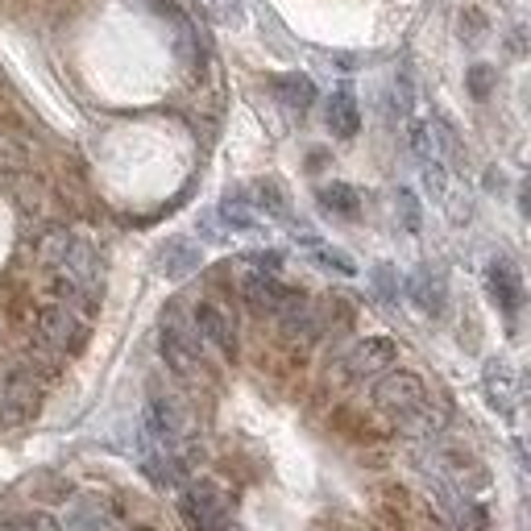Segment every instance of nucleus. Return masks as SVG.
<instances>
[{
	"mask_svg": "<svg viewBox=\"0 0 531 531\" xmlns=\"http://www.w3.org/2000/svg\"><path fill=\"white\" fill-rule=\"evenodd\" d=\"M204 254H200V245L187 241V237H175V241H166L158 254H154V270L162 278H171V283H183V278H191L195 270H200Z\"/></svg>",
	"mask_w": 531,
	"mask_h": 531,
	"instance_id": "obj_9",
	"label": "nucleus"
},
{
	"mask_svg": "<svg viewBox=\"0 0 531 531\" xmlns=\"http://www.w3.org/2000/svg\"><path fill=\"white\" fill-rule=\"evenodd\" d=\"M312 258H316L324 270H337V274H357L353 258H349V254H341V249H316Z\"/></svg>",
	"mask_w": 531,
	"mask_h": 531,
	"instance_id": "obj_23",
	"label": "nucleus"
},
{
	"mask_svg": "<svg viewBox=\"0 0 531 531\" xmlns=\"http://www.w3.org/2000/svg\"><path fill=\"white\" fill-rule=\"evenodd\" d=\"M249 262H254L262 274H274V270H278V262H283V258H278L274 249H270V254H249Z\"/></svg>",
	"mask_w": 531,
	"mask_h": 531,
	"instance_id": "obj_27",
	"label": "nucleus"
},
{
	"mask_svg": "<svg viewBox=\"0 0 531 531\" xmlns=\"http://www.w3.org/2000/svg\"><path fill=\"white\" fill-rule=\"evenodd\" d=\"M424 183H428L432 195H444V191H449V179H444V162H440V158L424 162Z\"/></svg>",
	"mask_w": 531,
	"mask_h": 531,
	"instance_id": "obj_25",
	"label": "nucleus"
},
{
	"mask_svg": "<svg viewBox=\"0 0 531 531\" xmlns=\"http://www.w3.org/2000/svg\"><path fill=\"white\" fill-rule=\"evenodd\" d=\"M241 299L254 307L258 316H278V312H283V307L295 299V291H287L274 274H262V270H258V274H249L245 283H241Z\"/></svg>",
	"mask_w": 531,
	"mask_h": 531,
	"instance_id": "obj_6",
	"label": "nucleus"
},
{
	"mask_svg": "<svg viewBox=\"0 0 531 531\" xmlns=\"http://www.w3.org/2000/svg\"><path fill=\"white\" fill-rule=\"evenodd\" d=\"M407 295L419 312L428 316H440L444 312V278L432 270V266H419L411 278H407Z\"/></svg>",
	"mask_w": 531,
	"mask_h": 531,
	"instance_id": "obj_13",
	"label": "nucleus"
},
{
	"mask_svg": "<svg viewBox=\"0 0 531 531\" xmlns=\"http://www.w3.org/2000/svg\"><path fill=\"white\" fill-rule=\"evenodd\" d=\"M208 9H212V21L216 25H241L245 21L241 0H208Z\"/></svg>",
	"mask_w": 531,
	"mask_h": 531,
	"instance_id": "obj_22",
	"label": "nucleus"
},
{
	"mask_svg": "<svg viewBox=\"0 0 531 531\" xmlns=\"http://www.w3.org/2000/svg\"><path fill=\"white\" fill-rule=\"evenodd\" d=\"M482 386H486V399L494 411L511 415L515 411V370L507 366V361H486V374H482Z\"/></svg>",
	"mask_w": 531,
	"mask_h": 531,
	"instance_id": "obj_14",
	"label": "nucleus"
},
{
	"mask_svg": "<svg viewBox=\"0 0 531 531\" xmlns=\"http://www.w3.org/2000/svg\"><path fill=\"white\" fill-rule=\"evenodd\" d=\"M270 92L278 96V104L291 108V113H299V117L316 104V83L307 79V75H299V71H283V75H274V79H270Z\"/></svg>",
	"mask_w": 531,
	"mask_h": 531,
	"instance_id": "obj_12",
	"label": "nucleus"
},
{
	"mask_svg": "<svg viewBox=\"0 0 531 531\" xmlns=\"http://www.w3.org/2000/svg\"><path fill=\"white\" fill-rule=\"evenodd\" d=\"M374 287H378V295H382L386 303H395V299H399V274H395V266H390V262H378V266H374Z\"/></svg>",
	"mask_w": 531,
	"mask_h": 531,
	"instance_id": "obj_21",
	"label": "nucleus"
},
{
	"mask_svg": "<svg viewBox=\"0 0 531 531\" xmlns=\"http://www.w3.org/2000/svg\"><path fill=\"white\" fill-rule=\"evenodd\" d=\"M220 220H225L233 233H258L262 229L258 208L249 200H241V195H225V200H220Z\"/></svg>",
	"mask_w": 531,
	"mask_h": 531,
	"instance_id": "obj_17",
	"label": "nucleus"
},
{
	"mask_svg": "<svg viewBox=\"0 0 531 531\" xmlns=\"http://www.w3.org/2000/svg\"><path fill=\"white\" fill-rule=\"evenodd\" d=\"M320 204H324L328 212H337V216L353 220V216L361 212V195H357V187H349V183H328V187H320Z\"/></svg>",
	"mask_w": 531,
	"mask_h": 531,
	"instance_id": "obj_18",
	"label": "nucleus"
},
{
	"mask_svg": "<svg viewBox=\"0 0 531 531\" xmlns=\"http://www.w3.org/2000/svg\"><path fill=\"white\" fill-rule=\"evenodd\" d=\"M179 515H183V523L191 531H225L233 507H229V494L220 490L216 482H195L179 498Z\"/></svg>",
	"mask_w": 531,
	"mask_h": 531,
	"instance_id": "obj_2",
	"label": "nucleus"
},
{
	"mask_svg": "<svg viewBox=\"0 0 531 531\" xmlns=\"http://www.w3.org/2000/svg\"><path fill=\"white\" fill-rule=\"evenodd\" d=\"M38 399H42V390H38V378L30 370H9L5 382H0V407H5L13 419L21 415H34L38 411Z\"/></svg>",
	"mask_w": 531,
	"mask_h": 531,
	"instance_id": "obj_10",
	"label": "nucleus"
},
{
	"mask_svg": "<svg viewBox=\"0 0 531 531\" xmlns=\"http://www.w3.org/2000/svg\"><path fill=\"white\" fill-rule=\"evenodd\" d=\"M490 88H494V67L478 63V67L469 71V92L478 96V100H486V96H490Z\"/></svg>",
	"mask_w": 531,
	"mask_h": 531,
	"instance_id": "obj_24",
	"label": "nucleus"
},
{
	"mask_svg": "<svg viewBox=\"0 0 531 531\" xmlns=\"http://www.w3.org/2000/svg\"><path fill=\"white\" fill-rule=\"evenodd\" d=\"M195 332H200V341L216 345L225 357H237V328L229 320V312H220L216 303H195Z\"/></svg>",
	"mask_w": 531,
	"mask_h": 531,
	"instance_id": "obj_8",
	"label": "nucleus"
},
{
	"mask_svg": "<svg viewBox=\"0 0 531 531\" xmlns=\"http://www.w3.org/2000/svg\"><path fill=\"white\" fill-rule=\"evenodd\" d=\"M183 428H187V415H183L179 399L154 395V399H150V432H154L162 444H175V440L183 436Z\"/></svg>",
	"mask_w": 531,
	"mask_h": 531,
	"instance_id": "obj_15",
	"label": "nucleus"
},
{
	"mask_svg": "<svg viewBox=\"0 0 531 531\" xmlns=\"http://www.w3.org/2000/svg\"><path fill=\"white\" fill-rule=\"evenodd\" d=\"M411 150H415L419 162L440 158V154H436V137H432V125H428V121H415V125H411Z\"/></svg>",
	"mask_w": 531,
	"mask_h": 531,
	"instance_id": "obj_20",
	"label": "nucleus"
},
{
	"mask_svg": "<svg viewBox=\"0 0 531 531\" xmlns=\"http://www.w3.org/2000/svg\"><path fill=\"white\" fill-rule=\"evenodd\" d=\"M278 320H283V337L291 341V345H312V341H320V332H324V320H320V312L312 303H307L303 295H295L283 312H278Z\"/></svg>",
	"mask_w": 531,
	"mask_h": 531,
	"instance_id": "obj_11",
	"label": "nucleus"
},
{
	"mask_svg": "<svg viewBox=\"0 0 531 531\" xmlns=\"http://www.w3.org/2000/svg\"><path fill=\"white\" fill-rule=\"evenodd\" d=\"M395 357H399V345L390 337H366V341L353 345L345 366H349L353 378H374V374H386L390 366H395Z\"/></svg>",
	"mask_w": 531,
	"mask_h": 531,
	"instance_id": "obj_5",
	"label": "nucleus"
},
{
	"mask_svg": "<svg viewBox=\"0 0 531 531\" xmlns=\"http://www.w3.org/2000/svg\"><path fill=\"white\" fill-rule=\"evenodd\" d=\"M324 121H328L332 137H341V142H349V137H357V129H361V108H357V96H353L349 88L332 92Z\"/></svg>",
	"mask_w": 531,
	"mask_h": 531,
	"instance_id": "obj_16",
	"label": "nucleus"
},
{
	"mask_svg": "<svg viewBox=\"0 0 531 531\" xmlns=\"http://www.w3.org/2000/svg\"><path fill=\"white\" fill-rule=\"evenodd\" d=\"M38 332L42 345H50L54 353H79L83 341H88V320L67 303H46L38 312Z\"/></svg>",
	"mask_w": 531,
	"mask_h": 531,
	"instance_id": "obj_4",
	"label": "nucleus"
},
{
	"mask_svg": "<svg viewBox=\"0 0 531 531\" xmlns=\"http://www.w3.org/2000/svg\"><path fill=\"white\" fill-rule=\"evenodd\" d=\"M254 195H258V208L262 212H270V216H278V220H287L291 216V204H287V195H283V187H278L274 179H262L258 187H254Z\"/></svg>",
	"mask_w": 531,
	"mask_h": 531,
	"instance_id": "obj_19",
	"label": "nucleus"
},
{
	"mask_svg": "<svg viewBox=\"0 0 531 531\" xmlns=\"http://www.w3.org/2000/svg\"><path fill=\"white\" fill-rule=\"evenodd\" d=\"M137 531H150V527H137Z\"/></svg>",
	"mask_w": 531,
	"mask_h": 531,
	"instance_id": "obj_30",
	"label": "nucleus"
},
{
	"mask_svg": "<svg viewBox=\"0 0 531 531\" xmlns=\"http://www.w3.org/2000/svg\"><path fill=\"white\" fill-rule=\"evenodd\" d=\"M399 212H403L407 233H419V200H415L411 191H399Z\"/></svg>",
	"mask_w": 531,
	"mask_h": 531,
	"instance_id": "obj_26",
	"label": "nucleus"
},
{
	"mask_svg": "<svg viewBox=\"0 0 531 531\" xmlns=\"http://www.w3.org/2000/svg\"><path fill=\"white\" fill-rule=\"evenodd\" d=\"M5 531H30V519H25V523H13V527H5Z\"/></svg>",
	"mask_w": 531,
	"mask_h": 531,
	"instance_id": "obj_29",
	"label": "nucleus"
},
{
	"mask_svg": "<svg viewBox=\"0 0 531 531\" xmlns=\"http://www.w3.org/2000/svg\"><path fill=\"white\" fill-rule=\"evenodd\" d=\"M30 531H63V527L54 523L50 515H34V519H30Z\"/></svg>",
	"mask_w": 531,
	"mask_h": 531,
	"instance_id": "obj_28",
	"label": "nucleus"
},
{
	"mask_svg": "<svg viewBox=\"0 0 531 531\" xmlns=\"http://www.w3.org/2000/svg\"><path fill=\"white\" fill-rule=\"evenodd\" d=\"M162 361L171 366L179 378H200L204 374V357H200V332L187 328L179 320V312H166L162 316Z\"/></svg>",
	"mask_w": 531,
	"mask_h": 531,
	"instance_id": "obj_3",
	"label": "nucleus"
},
{
	"mask_svg": "<svg viewBox=\"0 0 531 531\" xmlns=\"http://www.w3.org/2000/svg\"><path fill=\"white\" fill-rule=\"evenodd\" d=\"M374 403L386 415H395V419H403V424H411V419L428 415V386H424V378L411 374V370H390L374 386Z\"/></svg>",
	"mask_w": 531,
	"mask_h": 531,
	"instance_id": "obj_1",
	"label": "nucleus"
},
{
	"mask_svg": "<svg viewBox=\"0 0 531 531\" xmlns=\"http://www.w3.org/2000/svg\"><path fill=\"white\" fill-rule=\"evenodd\" d=\"M486 287H490V299L507 316H515L519 307H523V278H519V266L511 258H494L486 266Z\"/></svg>",
	"mask_w": 531,
	"mask_h": 531,
	"instance_id": "obj_7",
	"label": "nucleus"
}]
</instances>
